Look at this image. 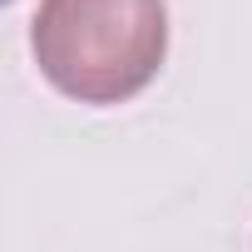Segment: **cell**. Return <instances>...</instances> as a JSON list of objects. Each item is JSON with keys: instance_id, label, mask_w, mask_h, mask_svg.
Segmentation results:
<instances>
[{"instance_id": "6da1fadb", "label": "cell", "mask_w": 252, "mask_h": 252, "mask_svg": "<svg viewBox=\"0 0 252 252\" xmlns=\"http://www.w3.org/2000/svg\"><path fill=\"white\" fill-rule=\"evenodd\" d=\"M40 74L79 104H124L154 84L168 55L163 0H40L30 20Z\"/></svg>"}]
</instances>
